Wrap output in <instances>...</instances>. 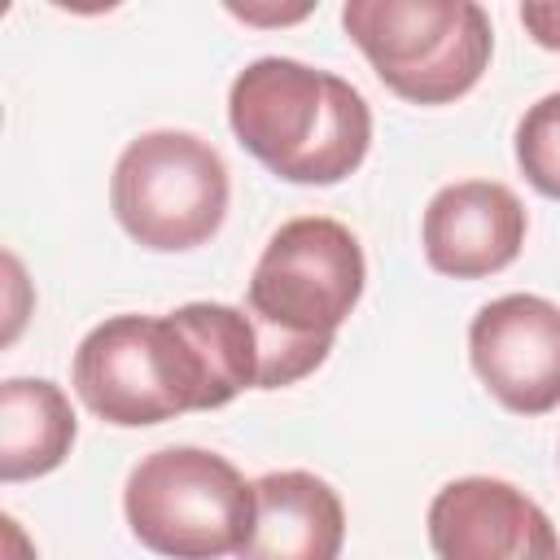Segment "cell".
<instances>
[{
    "mask_svg": "<svg viewBox=\"0 0 560 560\" xmlns=\"http://www.w3.org/2000/svg\"><path fill=\"white\" fill-rule=\"evenodd\" d=\"M74 394L118 429L214 411L258 389V332L245 306L188 302L171 315H114L74 350Z\"/></svg>",
    "mask_w": 560,
    "mask_h": 560,
    "instance_id": "1",
    "label": "cell"
},
{
    "mask_svg": "<svg viewBox=\"0 0 560 560\" xmlns=\"http://www.w3.org/2000/svg\"><path fill=\"white\" fill-rule=\"evenodd\" d=\"M363 280V245L337 219L302 214L267 241L245 289V315L258 332V389L293 385L328 359Z\"/></svg>",
    "mask_w": 560,
    "mask_h": 560,
    "instance_id": "2",
    "label": "cell"
},
{
    "mask_svg": "<svg viewBox=\"0 0 560 560\" xmlns=\"http://www.w3.org/2000/svg\"><path fill=\"white\" fill-rule=\"evenodd\" d=\"M236 144L289 184H341L372 144V109L363 92L293 57L249 61L228 92Z\"/></svg>",
    "mask_w": 560,
    "mask_h": 560,
    "instance_id": "3",
    "label": "cell"
},
{
    "mask_svg": "<svg viewBox=\"0 0 560 560\" xmlns=\"http://www.w3.org/2000/svg\"><path fill=\"white\" fill-rule=\"evenodd\" d=\"M341 26L376 79L411 105H451L490 66L494 31L472 0H346Z\"/></svg>",
    "mask_w": 560,
    "mask_h": 560,
    "instance_id": "4",
    "label": "cell"
},
{
    "mask_svg": "<svg viewBox=\"0 0 560 560\" xmlns=\"http://www.w3.org/2000/svg\"><path fill=\"white\" fill-rule=\"evenodd\" d=\"M122 512L140 547L166 560H223L254 529V481L201 446L144 455L122 490Z\"/></svg>",
    "mask_w": 560,
    "mask_h": 560,
    "instance_id": "5",
    "label": "cell"
},
{
    "mask_svg": "<svg viewBox=\"0 0 560 560\" xmlns=\"http://www.w3.org/2000/svg\"><path fill=\"white\" fill-rule=\"evenodd\" d=\"M228 162L192 131H144L136 136L109 179L114 219L131 241L158 254L206 245L228 214Z\"/></svg>",
    "mask_w": 560,
    "mask_h": 560,
    "instance_id": "6",
    "label": "cell"
},
{
    "mask_svg": "<svg viewBox=\"0 0 560 560\" xmlns=\"http://www.w3.org/2000/svg\"><path fill=\"white\" fill-rule=\"evenodd\" d=\"M477 381L516 416L560 407V306L538 293H503L468 324Z\"/></svg>",
    "mask_w": 560,
    "mask_h": 560,
    "instance_id": "7",
    "label": "cell"
},
{
    "mask_svg": "<svg viewBox=\"0 0 560 560\" xmlns=\"http://www.w3.org/2000/svg\"><path fill=\"white\" fill-rule=\"evenodd\" d=\"M429 542L438 560H560L551 516L499 477L446 481L429 503Z\"/></svg>",
    "mask_w": 560,
    "mask_h": 560,
    "instance_id": "8",
    "label": "cell"
},
{
    "mask_svg": "<svg viewBox=\"0 0 560 560\" xmlns=\"http://www.w3.org/2000/svg\"><path fill=\"white\" fill-rule=\"evenodd\" d=\"M529 214L508 184L459 179L433 192L424 206L420 241L433 271L455 280H481L516 262Z\"/></svg>",
    "mask_w": 560,
    "mask_h": 560,
    "instance_id": "9",
    "label": "cell"
},
{
    "mask_svg": "<svg viewBox=\"0 0 560 560\" xmlns=\"http://www.w3.org/2000/svg\"><path fill=\"white\" fill-rule=\"evenodd\" d=\"M341 542L346 508L324 477L280 468L254 481V529L241 560H337Z\"/></svg>",
    "mask_w": 560,
    "mask_h": 560,
    "instance_id": "10",
    "label": "cell"
},
{
    "mask_svg": "<svg viewBox=\"0 0 560 560\" xmlns=\"http://www.w3.org/2000/svg\"><path fill=\"white\" fill-rule=\"evenodd\" d=\"M70 398L44 376H9L0 385V477L31 481L52 468L74 446Z\"/></svg>",
    "mask_w": 560,
    "mask_h": 560,
    "instance_id": "11",
    "label": "cell"
},
{
    "mask_svg": "<svg viewBox=\"0 0 560 560\" xmlns=\"http://www.w3.org/2000/svg\"><path fill=\"white\" fill-rule=\"evenodd\" d=\"M516 166L534 192L560 201V92L534 101L516 122Z\"/></svg>",
    "mask_w": 560,
    "mask_h": 560,
    "instance_id": "12",
    "label": "cell"
},
{
    "mask_svg": "<svg viewBox=\"0 0 560 560\" xmlns=\"http://www.w3.org/2000/svg\"><path fill=\"white\" fill-rule=\"evenodd\" d=\"M521 22L534 35V44L560 52V4H521Z\"/></svg>",
    "mask_w": 560,
    "mask_h": 560,
    "instance_id": "13",
    "label": "cell"
}]
</instances>
